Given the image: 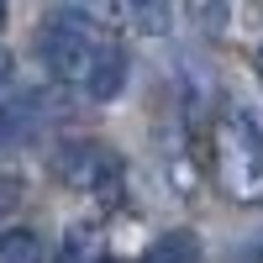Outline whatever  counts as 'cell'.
Masks as SVG:
<instances>
[{
	"instance_id": "1",
	"label": "cell",
	"mask_w": 263,
	"mask_h": 263,
	"mask_svg": "<svg viewBox=\"0 0 263 263\" xmlns=\"http://www.w3.org/2000/svg\"><path fill=\"white\" fill-rule=\"evenodd\" d=\"M37 48H42V63L53 69L58 84H74V90H84V84L95 79L100 58L111 53V37L100 32L95 16H84V11H58L48 27H42Z\"/></svg>"
},
{
	"instance_id": "2",
	"label": "cell",
	"mask_w": 263,
	"mask_h": 263,
	"mask_svg": "<svg viewBox=\"0 0 263 263\" xmlns=\"http://www.w3.org/2000/svg\"><path fill=\"white\" fill-rule=\"evenodd\" d=\"M216 179L237 205L263 200V137L242 116H227L216 126Z\"/></svg>"
},
{
	"instance_id": "3",
	"label": "cell",
	"mask_w": 263,
	"mask_h": 263,
	"mask_svg": "<svg viewBox=\"0 0 263 263\" xmlns=\"http://www.w3.org/2000/svg\"><path fill=\"white\" fill-rule=\"evenodd\" d=\"M53 168H58V179L69 184L74 195L100 200V205H111L116 195H121V179H126L121 158L105 142H63L53 153Z\"/></svg>"
},
{
	"instance_id": "4",
	"label": "cell",
	"mask_w": 263,
	"mask_h": 263,
	"mask_svg": "<svg viewBox=\"0 0 263 263\" xmlns=\"http://www.w3.org/2000/svg\"><path fill=\"white\" fill-rule=\"evenodd\" d=\"M142 263H200V237L195 232H163L142 253Z\"/></svg>"
},
{
	"instance_id": "5",
	"label": "cell",
	"mask_w": 263,
	"mask_h": 263,
	"mask_svg": "<svg viewBox=\"0 0 263 263\" xmlns=\"http://www.w3.org/2000/svg\"><path fill=\"white\" fill-rule=\"evenodd\" d=\"M58 263H105V237L95 221L84 227H69V237H63V258Z\"/></svg>"
},
{
	"instance_id": "6",
	"label": "cell",
	"mask_w": 263,
	"mask_h": 263,
	"mask_svg": "<svg viewBox=\"0 0 263 263\" xmlns=\"http://www.w3.org/2000/svg\"><path fill=\"white\" fill-rule=\"evenodd\" d=\"M121 11H126V21H132L142 37H163L168 21H174L168 0H121Z\"/></svg>"
},
{
	"instance_id": "7",
	"label": "cell",
	"mask_w": 263,
	"mask_h": 263,
	"mask_svg": "<svg viewBox=\"0 0 263 263\" xmlns=\"http://www.w3.org/2000/svg\"><path fill=\"white\" fill-rule=\"evenodd\" d=\"M0 263H48V253H42V237L27 232V227L0 232Z\"/></svg>"
},
{
	"instance_id": "8",
	"label": "cell",
	"mask_w": 263,
	"mask_h": 263,
	"mask_svg": "<svg viewBox=\"0 0 263 263\" xmlns=\"http://www.w3.org/2000/svg\"><path fill=\"white\" fill-rule=\"evenodd\" d=\"M184 11H190V21H195L205 37H221L227 21H232V6H227V0H184Z\"/></svg>"
},
{
	"instance_id": "9",
	"label": "cell",
	"mask_w": 263,
	"mask_h": 263,
	"mask_svg": "<svg viewBox=\"0 0 263 263\" xmlns=\"http://www.w3.org/2000/svg\"><path fill=\"white\" fill-rule=\"evenodd\" d=\"M16 200H21V184H16V179H6V184H0V216H6Z\"/></svg>"
},
{
	"instance_id": "10",
	"label": "cell",
	"mask_w": 263,
	"mask_h": 263,
	"mask_svg": "<svg viewBox=\"0 0 263 263\" xmlns=\"http://www.w3.org/2000/svg\"><path fill=\"white\" fill-rule=\"evenodd\" d=\"M11 74H16V58H11L6 48H0V90H6V84H11Z\"/></svg>"
},
{
	"instance_id": "11",
	"label": "cell",
	"mask_w": 263,
	"mask_h": 263,
	"mask_svg": "<svg viewBox=\"0 0 263 263\" xmlns=\"http://www.w3.org/2000/svg\"><path fill=\"white\" fill-rule=\"evenodd\" d=\"M0 27H6V0H0Z\"/></svg>"
},
{
	"instance_id": "12",
	"label": "cell",
	"mask_w": 263,
	"mask_h": 263,
	"mask_svg": "<svg viewBox=\"0 0 263 263\" xmlns=\"http://www.w3.org/2000/svg\"><path fill=\"white\" fill-rule=\"evenodd\" d=\"M258 74H263V48H258Z\"/></svg>"
}]
</instances>
